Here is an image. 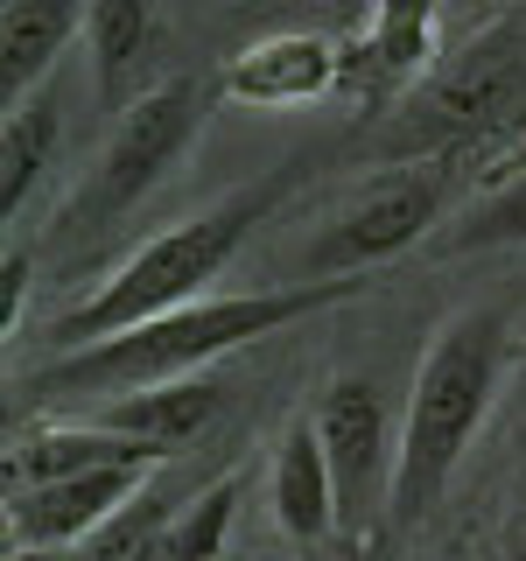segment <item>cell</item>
Returning <instances> with one entry per match:
<instances>
[{"instance_id":"cell-1","label":"cell","mask_w":526,"mask_h":561,"mask_svg":"<svg viewBox=\"0 0 526 561\" xmlns=\"http://www.w3.org/2000/svg\"><path fill=\"white\" fill-rule=\"evenodd\" d=\"M365 280L344 274V280H295V288H253V295H204V302H183L169 316H148V323L119 330L105 344H84V351H64L57 365H43L28 386L43 400H70V393H148V386H169V379H197L210 373L218 358L274 337V330L302 323L316 309H338L351 302Z\"/></svg>"},{"instance_id":"cell-2","label":"cell","mask_w":526,"mask_h":561,"mask_svg":"<svg viewBox=\"0 0 526 561\" xmlns=\"http://www.w3.org/2000/svg\"><path fill=\"white\" fill-rule=\"evenodd\" d=\"M505 365H513V323H505V309H491V302L456 309L435 330L428 358L414 365L408 414H400V456H393V491H386V519L393 526H414L449 491L470 435L491 414V393H499Z\"/></svg>"},{"instance_id":"cell-3","label":"cell","mask_w":526,"mask_h":561,"mask_svg":"<svg viewBox=\"0 0 526 561\" xmlns=\"http://www.w3.org/2000/svg\"><path fill=\"white\" fill-rule=\"evenodd\" d=\"M274 197H281V183L232 190V197H218L210 210H197V218H183V225H169V232H155L140 253L119 260V267L105 274L78 309L57 316L49 344L84 351V344H105V337H119V330L148 323V316H169V309H183V302H204L210 280L232 267V253L245 245V232L267 218Z\"/></svg>"},{"instance_id":"cell-4","label":"cell","mask_w":526,"mask_h":561,"mask_svg":"<svg viewBox=\"0 0 526 561\" xmlns=\"http://www.w3.org/2000/svg\"><path fill=\"white\" fill-rule=\"evenodd\" d=\"M519 127H526V8L484 22L456 57H443V70L421 92H408L393 154L400 162H428V154L464 162V154Z\"/></svg>"},{"instance_id":"cell-5","label":"cell","mask_w":526,"mask_h":561,"mask_svg":"<svg viewBox=\"0 0 526 561\" xmlns=\"http://www.w3.org/2000/svg\"><path fill=\"white\" fill-rule=\"evenodd\" d=\"M197 119H204L197 92H190L183 78L148 84V92L113 119V134H105L99 162L84 169L78 197H70V210H64V225H70V232H105L113 218H127V210L175 169V154L197 140Z\"/></svg>"},{"instance_id":"cell-6","label":"cell","mask_w":526,"mask_h":561,"mask_svg":"<svg viewBox=\"0 0 526 561\" xmlns=\"http://www.w3.org/2000/svg\"><path fill=\"white\" fill-rule=\"evenodd\" d=\"M456 169H464V162L428 154V162H393L386 175H373V183H365L358 197H351L338 218L316 232V245L302 253V274L344 280V274H373L393 253H408V245L443 218Z\"/></svg>"},{"instance_id":"cell-7","label":"cell","mask_w":526,"mask_h":561,"mask_svg":"<svg viewBox=\"0 0 526 561\" xmlns=\"http://www.w3.org/2000/svg\"><path fill=\"white\" fill-rule=\"evenodd\" d=\"M148 478H155V463H105V470H78V478L8 491V548L14 554L84 548V540H99L134 499H148Z\"/></svg>"},{"instance_id":"cell-8","label":"cell","mask_w":526,"mask_h":561,"mask_svg":"<svg viewBox=\"0 0 526 561\" xmlns=\"http://www.w3.org/2000/svg\"><path fill=\"white\" fill-rule=\"evenodd\" d=\"M316 435H323L330 470H338L344 526H365L373 505H386V491H393V456H400V435L386 421L379 386L358 373H338L323 386V400H316Z\"/></svg>"},{"instance_id":"cell-9","label":"cell","mask_w":526,"mask_h":561,"mask_svg":"<svg viewBox=\"0 0 526 561\" xmlns=\"http://www.w3.org/2000/svg\"><path fill=\"white\" fill-rule=\"evenodd\" d=\"M218 92L232 105H253V113H288V105H316L344 92V43L316 28H281L260 35L225 57Z\"/></svg>"},{"instance_id":"cell-10","label":"cell","mask_w":526,"mask_h":561,"mask_svg":"<svg viewBox=\"0 0 526 561\" xmlns=\"http://www.w3.org/2000/svg\"><path fill=\"white\" fill-rule=\"evenodd\" d=\"M443 70V28L435 0H373V22L344 35V92L408 99Z\"/></svg>"},{"instance_id":"cell-11","label":"cell","mask_w":526,"mask_h":561,"mask_svg":"<svg viewBox=\"0 0 526 561\" xmlns=\"http://www.w3.org/2000/svg\"><path fill=\"white\" fill-rule=\"evenodd\" d=\"M267 499H274V526L295 540V548H323V540L344 526L338 470H330V449H323V435H316L309 414H295L288 428H281Z\"/></svg>"},{"instance_id":"cell-12","label":"cell","mask_w":526,"mask_h":561,"mask_svg":"<svg viewBox=\"0 0 526 561\" xmlns=\"http://www.w3.org/2000/svg\"><path fill=\"white\" fill-rule=\"evenodd\" d=\"M105 463H169V456L155 443H140V435L105 428V421H43V428L14 435L8 491L49 484V478H78V470H105Z\"/></svg>"},{"instance_id":"cell-13","label":"cell","mask_w":526,"mask_h":561,"mask_svg":"<svg viewBox=\"0 0 526 561\" xmlns=\"http://www.w3.org/2000/svg\"><path fill=\"white\" fill-rule=\"evenodd\" d=\"M218 414H225V386L210 379V373H197V379H169V386H148V393L105 400L99 421H105V428H119V435L155 443L162 456H183Z\"/></svg>"},{"instance_id":"cell-14","label":"cell","mask_w":526,"mask_h":561,"mask_svg":"<svg viewBox=\"0 0 526 561\" xmlns=\"http://www.w3.org/2000/svg\"><path fill=\"white\" fill-rule=\"evenodd\" d=\"M84 57H92L99 99L127 113L140 99V70L155 57V0H92L84 8Z\"/></svg>"},{"instance_id":"cell-15","label":"cell","mask_w":526,"mask_h":561,"mask_svg":"<svg viewBox=\"0 0 526 561\" xmlns=\"http://www.w3.org/2000/svg\"><path fill=\"white\" fill-rule=\"evenodd\" d=\"M92 0H8L0 8V99L22 105L28 84L49 78V64L64 57V43L78 35Z\"/></svg>"},{"instance_id":"cell-16","label":"cell","mask_w":526,"mask_h":561,"mask_svg":"<svg viewBox=\"0 0 526 561\" xmlns=\"http://www.w3.org/2000/svg\"><path fill=\"white\" fill-rule=\"evenodd\" d=\"M49 154H57V105L49 99L8 105V127H0V218L22 210L35 175L49 169Z\"/></svg>"},{"instance_id":"cell-17","label":"cell","mask_w":526,"mask_h":561,"mask_svg":"<svg viewBox=\"0 0 526 561\" xmlns=\"http://www.w3.org/2000/svg\"><path fill=\"white\" fill-rule=\"evenodd\" d=\"M232 513H239V478H225L204 499H190L183 513H169V526L155 534V548L140 561H218L225 534H232Z\"/></svg>"},{"instance_id":"cell-18","label":"cell","mask_w":526,"mask_h":561,"mask_svg":"<svg viewBox=\"0 0 526 561\" xmlns=\"http://www.w3.org/2000/svg\"><path fill=\"white\" fill-rule=\"evenodd\" d=\"M491 245H526V162L491 183L449 232V253H491Z\"/></svg>"},{"instance_id":"cell-19","label":"cell","mask_w":526,"mask_h":561,"mask_svg":"<svg viewBox=\"0 0 526 561\" xmlns=\"http://www.w3.org/2000/svg\"><path fill=\"white\" fill-rule=\"evenodd\" d=\"M338 561H400V526L393 519H365L338 534Z\"/></svg>"},{"instance_id":"cell-20","label":"cell","mask_w":526,"mask_h":561,"mask_svg":"<svg viewBox=\"0 0 526 561\" xmlns=\"http://www.w3.org/2000/svg\"><path fill=\"white\" fill-rule=\"evenodd\" d=\"M22 295H28V253L0 260V337H22Z\"/></svg>"},{"instance_id":"cell-21","label":"cell","mask_w":526,"mask_h":561,"mask_svg":"<svg viewBox=\"0 0 526 561\" xmlns=\"http://www.w3.org/2000/svg\"><path fill=\"white\" fill-rule=\"evenodd\" d=\"M499 554H505V561H526V491H519V499H513V513H505Z\"/></svg>"},{"instance_id":"cell-22","label":"cell","mask_w":526,"mask_h":561,"mask_svg":"<svg viewBox=\"0 0 526 561\" xmlns=\"http://www.w3.org/2000/svg\"><path fill=\"white\" fill-rule=\"evenodd\" d=\"M513 373H519V386H526V316H519V330H513Z\"/></svg>"},{"instance_id":"cell-23","label":"cell","mask_w":526,"mask_h":561,"mask_svg":"<svg viewBox=\"0 0 526 561\" xmlns=\"http://www.w3.org/2000/svg\"><path fill=\"white\" fill-rule=\"evenodd\" d=\"M443 561H464V554H443Z\"/></svg>"}]
</instances>
